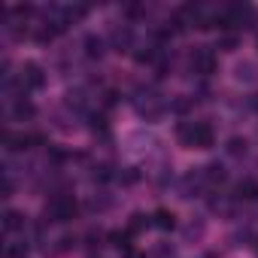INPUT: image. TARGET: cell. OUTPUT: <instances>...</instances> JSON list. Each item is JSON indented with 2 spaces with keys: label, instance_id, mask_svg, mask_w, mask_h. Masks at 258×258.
Masks as SVG:
<instances>
[{
  "label": "cell",
  "instance_id": "obj_1",
  "mask_svg": "<svg viewBox=\"0 0 258 258\" xmlns=\"http://www.w3.org/2000/svg\"><path fill=\"white\" fill-rule=\"evenodd\" d=\"M176 140L185 149H213L216 131L210 121H179L176 124Z\"/></svg>",
  "mask_w": 258,
  "mask_h": 258
},
{
  "label": "cell",
  "instance_id": "obj_2",
  "mask_svg": "<svg viewBox=\"0 0 258 258\" xmlns=\"http://www.w3.org/2000/svg\"><path fill=\"white\" fill-rule=\"evenodd\" d=\"M131 103H134L137 115L146 118V121H155V118H161V115L170 109V103H167L155 88H137V94L131 97Z\"/></svg>",
  "mask_w": 258,
  "mask_h": 258
},
{
  "label": "cell",
  "instance_id": "obj_3",
  "mask_svg": "<svg viewBox=\"0 0 258 258\" xmlns=\"http://www.w3.org/2000/svg\"><path fill=\"white\" fill-rule=\"evenodd\" d=\"M76 213H79V204L67 191L52 195V201L46 204V222H70V219H76Z\"/></svg>",
  "mask_w": 258,
  "mask_h": 258
},
{
  "label": "cell",
  "instance_id": "obj_4",
  "mask_svg": "<svg viewBox=\"0 0 258 258\" xmlns=\"http://www.w3.org/2000/svg\"><path fill=\"white\" fill-rule=\"evenodd\" d=\"M43 85H46V73H43V67L34 64V61H28V64L22 67V73H19V91L28 94V91H40Z\"/></svg>",
  "mask_w": 258,
  "mask_h": 258
},
{
  "label": "cell",
  "instance_id": "obj_5",
  "mask_svg": "<svg viewBox=\"0 0 258 258\" xmlns=\"http://www.w3.org/2000/svg\"><path fill=\"white\" fill-rule=\"evenodd\" d=\"M191 70L201 73V76L216 73V52H213L210 46H198V49L191 52Z\"/></svg>",
  "mask_w": 258,
  "mask_h": 258
},
{
  "label": "cell",
  "instance_id": "obj_6",
  "mask_svg": "<svg viewBox=\"0 0 258 258\" xmlns=\"http://www.w3.org/2000/svg\"><path fill=\"white\" fill-rule=\"evenodd\" d=\"M131 43H134V31L127 28V25H115L112 34H109V40H106V46L115 49V52H127V49H131Z\"/></svg>",
  "mask_w": 258,
  "mask_h": 258
},
{
  "label": "cell",
  "instance_id": "obj_7",
  "mask_svg": "<svg viewBox=\"0 0 258 258\" xmlns=\"http://www.w3.org/2000/svg\"><path fill=\"white\" fill-rule=\"evenodd\" d=\"M234 76H237V82H243V85H255V82H258V64L240 61V64L234 67Z\"/></svg>",
  "mask_w": 258,
  "mask_h": 258
},
{
  "label": "cell",
  "instance_id": "obj_8",
  "mask_svg": "<svg viewBox=\"0 0 258 258\" xmlns=\"http://www.w3.org/2000/svg\"><path fill=\"white\" fill-rule=\"evenodd\" d=\"M103 52H106V40L88 34V37H85V55H88V58H100Z\"/></svg>",
  "mask_w": 258,
  "mask_h": 258
},
{
  "label": "cell",
  "instance_id": "obj_9",
  "mask_svg": "<svg viewBox=\"0 0 258 258\" xmlns=\"http://www.w3.org/2000/svg\"><path fill=\"white\" fill-rule=\"evenodd\" d=\"M152 225L161 228V231H173V228H176V216H173L170 210H158V213L152 216Z\"/></svg>",
  "mask_w": 258,
  "mask_h": 258
},
{
  "label": "cell",
  "instance_id": "obj_10",
  "mask_svg": "<svg viewBox=\"0 0 258 258\" xmlns=\"http://www.w3.org/2000/svg\"><path fill=\"white\" fill-rule=\"evenodd\" d=\"M13 112H16V118H34V103L28 100V97H16V106H13Z\"/></svg>",
  "mask_w": 258,
  "mask_h": 258
},
{
  "label": "cell",
  "instance_id": "obj_11",
  "mask_svg": "<svg viewBox=\"0 0 258 258\" xmlns=\"http://www.w3.org/2000/svg\"><path fill=\"white\" fill-rule=\"evenodd\" d=\"M4 228H7V231H22V228H25V216L16 213V210H10V213L4 216Z\"/></svg>",
  "mask_w": 258,
  "mask_h": 258
},
{
  "label": "cell",
  "instance_id": "obj_12",
  "mask_svg": "<svg viewBox=\"0 0 258 258\" xmlns=\"http://www.w3.org/2000/svg\"><path fill=\"white\" fill-rule=\"evenodd\" d=\"M246 146H249V143H246L243 137H231L225 149H228V155H234V158H243V155H246Z\"/></svg>",
  "mask_w": 258,
  "mask_h": 258
},
{
  "label": "cell",
  "instance_id": "obj_13",
  "mask_svg": "<svg viewBox=\"0 0 258 258\" xmlns=\"http://www.w3.org/2000/svg\"><path fill=\"white\" fill-rule=\"evenodd\" d=\"M182 237H185V243L201 240V237H204V222H201V219H198V222H188V225H185V231H182Z\"/></svg>",
  "mask_w": 258,
  "mask_h": 258
},
{
  "label": "cell",
  "instance_id": "obj_14",
  "mask_svg": "<svg viewBox=\"0 0 258 258\" xmlns=\"http://www.w3.org/2000/svg\"><path fill=\"white\" fill-rule=\"evenodd\" d=\"M109 243L121 252H127V243H131V231H112L109 234Z\"/></svg>",
  "mask_w": 258,
  "mask_h": 258
},
{
  "label": "cell",
  "instance_id": "obj_15",
  "mask_svg": "<svg viewBox=\"0 0 258 258\" xmlns=\"http://www.w3.org/2000/svg\"><path fill=\"white\" fill-rule=\"evenodd\" d=\"M149 225H152V216L134 213V216H131V225H127V231H131V234H137V231H143V228H149Z\"/></svg>",
  "mask_w": 258,
  "mask_h": 258
},
{
  "label": "cell",
  "instance_id": "obj_16",
  "mask_svg": "<svg viewBox=\"0 0 258 258\" xmlns=\"http://www.w3.org/2000/svg\"><path fill=\"white\" fill-rule=\"evenodd\" d=\"M204 176H207V182H225V167L222 164H210V167H204Z\"/></svg>",
  "mask_w": 258,
  "mask_h": 258
},
{
  "label": "cell",
  "instance_id": "obj_17",
  "mask_svg": "<svg viewBox=\"0 0 258 258\" xmlns=\"http://www.w3.org/2000/svg\"><path fill=\"white\" fill-rule=\"evenodd\" d=\"M255 195H258V188H255V182H252V179H243V182L237 185V198L249 201V198H255Z\"/></svg>",
  "mask_w": 258,
  "mask_h": 258
},
{
  "label": "cell",
  "instance_id": "obj_18",
  "mask_svg": "<svg viewBox=\"0 0 258 258\" xmlns=\"http://www.w3.org/2000/svg\"><path fill=\"white\" fill-rule=\"evenodd\" d=\"M219 49H222V52H234V49H237V37H234V34L219 37Z\"/></svg>",
  "mask_w": 258,
  "mask_h": 258
},
{
  "label": "cell",
  "instance_id": "obj_19",
  "mask_svg": "<svg viewBox=\"0 0 258 258\" xmlns=\"http://www.w3.org/2000/svg\"><path fill=\"white\" fill-rule=\"evenodd\" d=\"M155 255H158V258H167V255H173V249H167V246H158V249H155Z\"/></svg>",
  "mask_w": 258,
  "mask_h": 258
},
{
  "label": "cell",
  "instance_id": "obj_20",
  "mask_svg": "<svg viewBox=\"0 0 258 258\" xmlns=\"http://www.w3.org/2000/svg\"><path fill=\"white\" fill-rule=\"evenodd\" d=\"M246 103H249V109H255V112H258V94H252V97H249Z\"/></svg>",
  "mask_w": 258,
  "mask_h": 258
}]
</instances>
